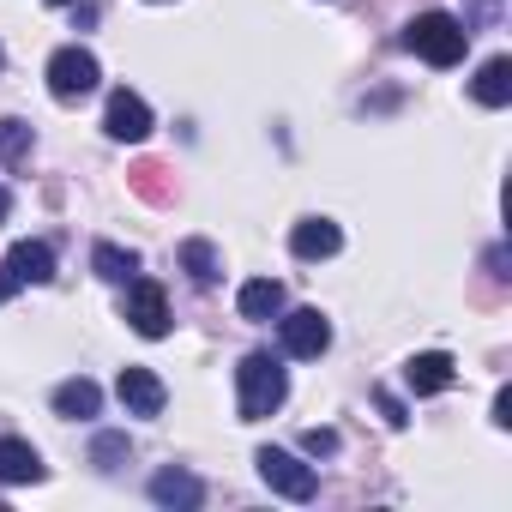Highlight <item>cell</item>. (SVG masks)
Segmentation results:
<instances>
[{
	"label": "cell",
	"instance_id": "cell-1",
	"mask_svg": "<svg viewBox=\"0 0 512 512\" xmlns=\"http://www.w3.org/2000/svg\"><path fill=\"white\" fill-rule=\"evenodd\" d=\"M235 386H241V422H260V416H272V410L290 398V374H284L278 356H266V350L241 356Z\"/></svg>",
	"mask_w": 512,
	"mask_h": 512
},
{
	"label": "cell",
	"instance_id": "cell-2",
	"mask_svg": "<svg viewBox=\"0 0 512 512\" xmlns=\"http://www.w3.org/2000/svg\"><path fill=\"white\" fill-rule=\"evenodd\" d=\"M404 49H410V55H422L428 67H452V61H464L470 31H464L452 13H416V19L404 25Z\"/></svg>",
	"mask_w": 512,
	"mask_h": 512
},
{
	"label": "cell",
	"instance_id": "cell-3",
	"mask_svg": "<svg viewBox=\"0 0 512 512\" xmlns=\"http://www.w3.org/2000/svg\"><path fill=\"white\" fill-rule=\"evenodd\" d=\"M97 79H103V67H97V55H91V49L67 43V49H55V55H49V91H55L61 103L91 97V91H97Z\"/></svg>",
	"mask_w": 512,
	"mask_h": 512
},
{
	"label": "cell",
	"instance_id": "cell-4",
	"mask_svg": "<svg viewBox=\"0 0 512 512\" xmlns=\"http://www.w3.org/2000/svg\"><path fill=\"white\" fill-rule=\"evenodd\" d=\"M260 476H266V488L272 494H284V500H314L320 494V476H314V464H302L296 452H278V446H260Z\"/></svg>",
	"mask_w": 512,
	"mask_h": 512
},
{
	"label": "cell",
	"instance_id": "cell-5",
	"mask_svg": "<svg viewBox=\"0 0 512 512\" xmlns=\"http://www.w3.org/2000/svg\"><path fill=\"white\" fill-rule=\"evenodd\" d=\"M55 278V247L49 241H19L7 253V266H0V296H13L25 284H49Z\"/></svg>",
	"mask_w": 512,
	"mask_h": 512
},
{
	"label": "cell",
	"instance_id": "cell-6",
	"mask_svg": "<svg viewBox=\"0 0 512 512\" xmlns=\"http://www.w3.org/2000/svg\"><path fill=\"white\" fill-rule=\"evenodd\" d=\"M284 356H296V362H314V356H326V344H332V320L320 314V308H296V314H284Z\"/></svg>",
	"mask_w": 512,
	"mask_h": 512
},
{
	"label": "cell",
	"instance_id": "cell-7",
	"mask_svg": "<svg viewBox=\"0 0 512 512\" xmlns=\"http://www.w3.org/2000/svg\"><path fill=\"white\" fill-rule=\"evenodd\" d=\"M127 320H133L139 338H163V332H169V302H163V290H157L151 278H133V290H127Z\"/></svg>",
	"mask_w": 512,
	"mask_h": 512
},
{
	"label": "cell",
	"instance_id": "cell-8",
	"mask_svg": "<svg viewBox=\"0 0 512 512\" xmlns=\"http://www.w3.org/2000/svg\"><path fill=\"white\" fill-rule=\"evenodd\" d=\"M103 127H109V139H121V145H139V139L151 133V109H145V97H133V91H115V97H109V115H103Z\"/></svg>",
	"mask_w": 512,
	"mask_h": 512
},
{
	"label": "cell",
	"instance_id": "cell-9",
	"mask_svg": "<svg viewBox=\"0 0 512 512\" xmlns=\"http://www.w3.org/2000/svg\"><path fill=\"white\" fill-rule=\"evenodd\" d=\"M115 392H121V404H127L133 416H163V404H169V392H163V380H157L151 368H121Z\"/></svg>",
	"mask_w": 512,
	"mask_h": 512
},
{
	"label": "cell",
	"instance_id": "cell-10",
	"mask_svg": "<svg viewBox=\"0 0 512 512\" xmlns=\"http://www.w3.org/2000/svg\"><path fill=\"white\" fill-rule=\"evenodd\" d=\"M452 380H458V368H452V356H446V350H422V356H410V362H404V386H410L416 398L446 392Z\"/></svg>",
	"mask_w": 512,
	"mask_h": 512
},
{
	"label": "cell",
	"instance_id": "cell-11",
	"mask_svg": "<svg viewBox=\"0 0 512 512\" xmlns=\"http://www.w3.org/2000/svg\"><path fill=\"white\" fill-rule=\"evenodd\" d=\"M290 247H296V260H332V253L344 247V229L332 217H302L296 235H290Z\"/></svg>",
	"mask_w": 512,
	"mask_h": 512
},
{
	"label": "cell",
	"instance_id": "cell-12",
	"mask_svg": "<svg viewBox=\"0 0 512 512\" xmlns=\"http://www.w3.org/2000/svg\"><path fill=\"white\" fill-rule=\"evenodd\" d=\"M470 91H476V103L506 109V103H512V61H506V55L482 61V67H476V79H470Z\"/></svg>",
	"mask_w": 512,
	"mask_h": 512
},
{
	"label": "cell",
	"instance_id": "cell-13",
	"mask_svg": "<svg viewBox=\"0 0 512 512\" xmlns=\"http://www.w3.org/2000/svg\"><path fill=\"white\" fill-rule=\"evenodd\" d=\"M241 320H278L284 314V284L278 278H253V284H241Z\"/></svg>",
	"mask_w": 512,
	"mask_h": 512
},
{
	"label": "cell",
	"instance_id": "cell-14",
	"mask_svg": "<svg viewBox=\"0 0 512 512\" xmlns=\"http://www.w3.org/2000/svg\"><path fill=\"white\" fill-rule=\"evenodd\" d=\"M0 482H43V458L31 440H0Z\"/></svg>",
	"mask_w": 512,
	"mask_h": 512
},
{
	"label": "cell",
	"instance_id": "cell-15",
	"mask_svg": "<svg viewBox=\"0 0 512 512\" xmlns=\"http://www.w3.org/2000/svg\"><path fill=\"white\" fill-rule=\"evenodd\" d=\"M151 500H157V506H199L205 488H199V476H187V470H157V476H151Z\"/></svg>",
	"mask_w": 512,
	"mask_h": 512
},
{
	"label": "cell",
	"instance_id": "cell-16",
	"mask_svg": "<svg viewBox=\"0 0 512 512\" xmlns=\"http://www.w3.org/2000/svg\"><path fill=\"white\" fill-rule=\"evenodd\" d=\"M55 410L61 416H79V422H91L97 410H103V392H97V380H67V386H55Z\"/></svg>",
	"mask_w": 512,
	"mask_h": 512
},
{
	"label": "cell",
	"instance_id": "cell-17",
	"mask_svg": "<svg viewBox=\"0 0 512 512\" xmlns=\"http://www.w3.org/2000/svg\"><path fill=\"white\" fill-rule=\"evenodd\" d=\"M91 266H97V278H109V284H133V278H139V253H133V247H115V241H97Z\"/></svg>",
	"mask_w": 512,
	"mask_h": 512
},
{
	"label": "cell",
	"instance_id": "cell-18",
	"mask_svg": "<svg viewBox=\"0 0 512 512\" xmlns=\"http://www.w3.org/2000/svg\"><path fill=\"white\" fill-rule=\"evenodd\" d=\"M181 266H187L193 284H217V253H211V241H187L181 247Z\"/></svg>",
	"mask_w": 512,
	"mask_h": 512
},
{
	"label": "cell",
	"instance_id": "cell-19",
	"mask_svg": "<svg viewBox=\"0 0 512 512\" xmlns=\"http://www.w3.org/2000/svg\"><path fill=\"white\" fill-rule=\"evenodd\" d=\"M0 157H7V163L31 157V127L25 121H0Z\"/></svg>",
	"mask_w": 512,
	"mask_h": 512
},
{
	"label": "cell",
	"instance_id": "cell-20",
	"mask_svg": "<svg viewBox=\"0 0 512 512\" xmlns=\"http://www.w3.org/2000/svg\"><path fill=\"white\" fill-rule=\"evenodd\" d=\"M91 458H97L103 470H115V464L127 458V434H97V446H91Z\"/></svg>",
	"mask_w": 512,
	"mask_h": 512
},
{
	"label": "cell",
	"instance_id": "cell-21",
	"mask_svg": "<svg viewBox=\"0 0 512 512\" xmlns=\"http://www.w3.org/2000/svg\"><path fill=\"white\" fill-rule=\"evenodd\" d=\"M133 187H139L145 199H169V187H163V169H157V163H145V169H133Z\"/></svg>",
	"mask_w": 512,
	"mask_h": 512
},
{
	"label": "cell",
	"instance_id": "cell-22",
	"mask_svg": "<svg viewBox=\"0 0 512 512\" xmlns=\"http://www.w3.org/2000/svg\"><path fill=\"white\" fill-rule=\"evenodd\" d=\"M302 446H308L314 458H326V452H338V434H332V428H308V434H302Z\"/></svg>",
	"mask_w": 512,
	"mask_h": 512
},
{
	"label": "cell",
	"instance_id": "cell-23",
	"mask_svg": "<svg viewBox=\"0 0 512 512\" xmlns=\"http://www.w3.org/2000/svg\"><path fill=\"white\" fill-rule=\"evenodd\" d=\"M380 410H386V422H392V428H404V422H410V416H404V404H398V398H386V392H380Z\"/></svg>",
	"mask_w": 512,
	"mask_h": 512
},
{
	"label": "cell",
	"instance_id": "cell-24",
	"mask_svg": "<svg viewBox=\"0 0 512 512\" xmlns=\"http://www.w3.org/2000/svg\"><path fill=\"white\" fill-rule=\"evenodd\" d=\"M494 422H500V428L512 422V392H500V398H494Z\"/></svg>",
	"mask_w": 512,
	"mask_h": 512
},
{
	"label": "cell",
	"instance_id": "cell-25",
	"mask_svg": "<svg viewBox=\"0 0 512 512\" xmlns=\"http://www.w3.org/2000/svg\"><path fill=\"white\" fill-rule=\"evenodd\" d=\"M7 211H13V199H7V187H0V223H7Z\"/></svg>",
	"mask_w": 512,
	"mask_h": 512
},
{
	"label": "cell",
	"instance_id": "cell-26",
	"mask_svg": "<svg viewBox=\"0 0 512 512\" xmlns=\"http://www.w3.org/2000/svg\"><path fill=\"white\" fill-rule=\"evenodd\" d=\"M55 7H73V0H55Z\"/></svg>",
	"mask_w": 512,
	"mask_h": 512
},
{
	"label": "cell",
	"instance_id": "cell-27",
	"mask_svg": "<svg viewBox=\"0 0 512 512\" xmlns=\"http://www.w3.org/2000/svg\"><path fill=\"white\" fill-rule=\"evenodd\" d=\"M0 61H7V55H0Z\"/></svg>",
	"mask_w": 512,
	"mask_h": 512
}]
</instances>
